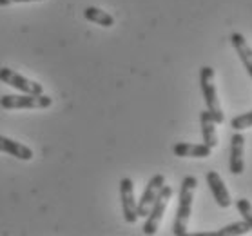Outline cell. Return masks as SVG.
<instances>
[{
    "label": "cell",
    "mask_w": 252,
    "mask_h": 236,
    "mask_svg": "<svg viewBox=\"0 0 252 236\" xmlns=\"http://www.w3.org/2000/svg\"><path fill=\"white\" fill-rule=\"evenodd\" d=\"M198 185V180L194 176H185L180 185V200H178V211L174 225H172V235L185 236L187 235V225H189L190 213H192V200H194V191Z\"/></svg>",
    "instance_id": "cell-1"
},
{
    "label": "cell",
    "mask_w": 252,
    "mask_h": 236,
    "mask_svg": "<svg viewBox=\"0 0 252 236\" xmlns=\"http://www.w3.org/2000/svg\"><path fill=\"white\" fill-rule=\"evenodd\" d=\"M200 86H201V93H203L207 111L212 115L216 124H223L225 115H223V109H221V104H220L216 86H214V69H212L211 66H203L200 69Z\"/></svg>",
    "instance_id": "cell-2"
},
{
    "label": "cell",
    "mask_w": 252,
    "mask_h": 236,
    "mask_svg": "<svg viewBox=\"0 0 252 236\" xmlns=\"http://www.w3.org/2000/svg\"><path fill=\"white\" fill-rule=\"evenodd\" d=\"M4 109H47L53 105V98L47 95H4L0 98Z\"/></svg>",
    "instance_id": "cell-3"
},
{
    "label": "cell",
    "mask_w": 252,
    "mask_h": 236,
    "mask_svg": "<svg viewBox=\"0 0 252 236\" xmlns=\"http://www.w3.org/2000/svg\"><path fill=\"white\" fill-rule=\"evenodd\" d=\"M171 196H172V187L171 185H163L160 189V193H158V196H156L149 214L145 216L147 220H145V225H143V235L153 236L156 235V231L160 229V224L161 220H163V214H165V209L169 205Z\"/></svg>",
    "instance_id": "cell-4"
},
{
    "label": "cell",
    "mask_w": 252,
    "mask_h": 236,
    "mask_svg": "<svg viewBox=\"0 0 252 236\" xmlns=\"http://www.w3.org/2000/svg\"><path fill=\"white\" fill-rule=\"evenodd\" d=\"M120 198H122V211H124V220L127 224H136L138 216V202L134 196V184L131 178L120 180Z\"/></svg>",
    "instance_id": "cell-5"
},
{
    "label": "cell",
    "mask_w": 252,
    "mask_h": 236,
    "mask_svg": "<svg viewBox=\"0 0 252 236\" xmlns=\"http://www.w3.org/2000/svg\"><path fill=\"white\" fill-rule=\"evenodd\" d=\"M0 82L15 87V89L26 93V95H42L44 93V89H42L38 82L29 80V78L18 75L13 69H9V67H0Z\"/></svg>",
    "instance_id": "cell-6"
},
{
    "label": "cell",
    "mask_w": 252,
    "mask_h": 236,
    "mask_svg": "<svg viewBox=\"0 0 252 236\" xmlns=\"http://www.w3.org/2000/svg\"><path fill=\"white\" fill-rule=\"evenodd\" d=\"M163 185H165V176H163V174H155V176L147 182L142 198L138 202V216H143V218H145V216L149 214L151 207H153V203H155V200H156V196H158V193H160V189Z\"/></svg>",
    "instance_id": "cell-7"
},
{
    "label": "cell",
    "mask_w": 252,
    "mask_h": 236,
    "mask_svg": "<svg viewBox=\"0 0 252 236\" xmlns=\"http://www.w3.org/2000/svg\"><path fill=\"white\" fill-rule=\"evenodd\" d=\"M205 180H207V185H209V189H211L212 196H214V200L218 203L220 207H230L232 205V198H230V193L229 189L225 187V182L223 178L220 176L218 171H209L205 174Z\"/></svg>",
    "instance_id": "cell-8"
},
{
    "label": "cell",
    "mask_w": 252,
    "mask_h": 236,
    "mask_svg": "<svg viewBox=\"0 0 252 236\" xmlns=\"http://www.w3.org/2000/svg\"><path fill=\"white\" fill-rule=\"evenodd\" d=\"M243 153H245V136L241 131H236L230 138V160L229 167L232 174H241L245 169V160H243Z\"/></svg>",
    "instance_id": "cell-9"
},
{
    "label": "cell",
    "mask_w": 252,
    "mask_h": 236,
    "mask_svg": "<svg viewBox=\"0 0 252 236\" xmlns=\"http://www.w3.org/2000/svg\"><path fill=\"white\" fill-rule=\"evenodd\" d=\"M174 156L180 158H209L212 153V147L207 144H189V142H180L172 147Z\"/></svg>",
    "instance_id": "cell-10"
},
{
    "label": "cell",
    "mask_w": 252,
    "mask_h": 236,
    "mask_svg": "<svg viewBox=\"0 0 252 236\" xmlns=\"http://www.w3.org/2000/svg\"><path fill=\"white\" fill-rule=\"evenodd\" d=\"M230 42H232V46H234L241 64L245 66L249 76L252 78V47L249 46L247 38L241 35V33H232V35H230Z\"/></svg>",
    "instance_id": "cell-11"
},
{
    "label": "cell",
    "mask_w": 252,
    "mask_h": 236,
    "mask_svg": "<svg viewBox=\"0 0 252 236\" xmlns=\"http://www.w3.org/2000/svg\"><path fill=\"white\" fill-rule=\"evenodd\" d=\"M0 151L15 156L18 160H31V158H33V151L29 149L28 145L20 144V142H15V140L7 138V136H2V135H0Z\"/></svg>",
    "instance_id": "cell-12"
},
{
    "label": "cell",
    "mask_w": 252,
    "mask_h": 236,
    "mask_svg": "<svg viewBox=\"0 0 252 236\" xmlns=\"http://www.w3.org/2000/svg\"><path fill=\"white\" fill-rule=\"evenodd\" d=\"M201 122V136H203V144H207L209 147H216L218 145V133H216V122L212 118V115L209 111H201L200 115Z\"/></svg>",
    "instance_id": "cell-13"
},
{
    "label": "cell",
    "mask_w": 252,
    "mask_h": 236,
    "mask_svg": "<svg viewBox=\"0 0 252 236\" xmlns=\"http://www.w3.org/2000/svg\"><path fill=\"white\" fill-rule=\"evenodd\" d=\"M84 17L86 20L93 24H98V26H102V28H113L115 26V17L109 15L107 11H103L100 7H94V6H89L84 9Z\"/></svg>",
    "instance_id": "cell-14"
},
{
    "label": "cell",
    "mask_w": 252,
    "mask_h": 236,
    "mask_svg": "<svg viewBox=\"0 0 252 236\" xmlns=\"http://www.w3.org/2000/svg\"><path fill=\"white\" fill-rule=\"evenodd\" d=\"M247 233H251V225L243 220V222H236V224L225 225L223 229H220L216 235L218 236H236V235H247Z\"/></svg>",
    "instance_id": "cell-15"
},
{
    "label": "cell",
    "mask_w": 252,
    "mask_h": 236,
    "mask_svg": "<svg viewBox=\"0 0 252 236\" xmlns=\"http://www.w3.org/2000/svg\"><path fill=\"white\" fill-rule=\"evenodd\" d=\"M230 127H232L234 131H243V129L252 127V111L234 116V118L230 120Z\"/></svg>",
    "instance_id": "cell-16"
},
{
    "label": "cell",
    "mask_w": 252,
    "mask_h": 236,
    "mask_svg": "<svg viewBox=\"0 0 252 236\" xmlns=\"http://www.w3.org/2000/svg\"><path fill=\"white\" fill-rule=\"evenodd\" d=\"M236 207H238L240 214L243 216V220L251 225V231H252V203L247 198H240V200L236 202Z\"/></svg>",
    "instance_id": "cell-17"
},
{
    "label": "cell",
    "mask_w": 252,
    "mask_h": 236,
    "mask_svg": "<svg viewBox=\"0 0 252 236\" xmlns=\"http://www.w3.org/2000/svg\"><path fill=\"white\" fill-rule=\"evenodd\" d=\"M22 2H42V0H0V6H11V4H22Z\"/></svg>",
    "instance_id": "cell-18"
}]
</instances>
